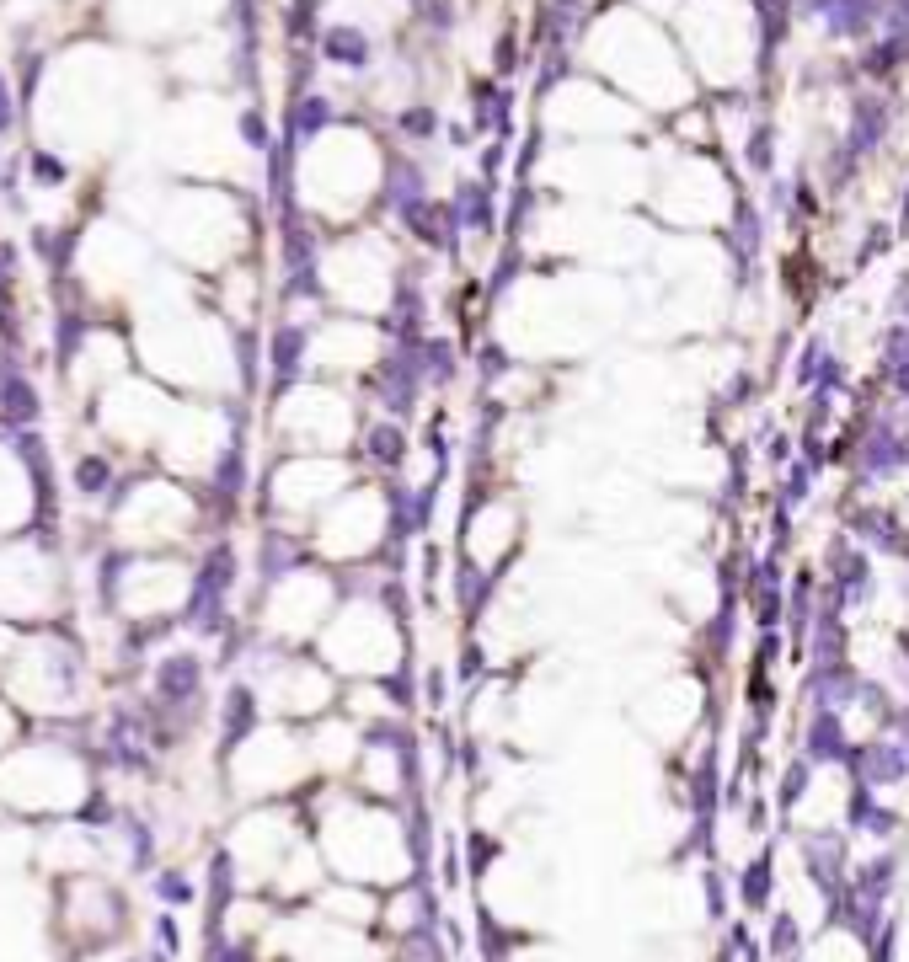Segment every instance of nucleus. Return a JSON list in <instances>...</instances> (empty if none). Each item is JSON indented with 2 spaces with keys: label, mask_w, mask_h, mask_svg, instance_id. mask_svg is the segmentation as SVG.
I'll use <instances>...</instances> for the list:
<instances>
[{
  "label": "nucleus",
  "mask_w": 909,
  "mask_h": 962,
  "mask_svg": "<svg viewBox=\"0 0 909 962\" xmlns=\"http://www.w3.org/2000/svg\"><path fill=\"white\" fill-rule=\"evenodd\" d=\"M0 412H6L11 423H33V417H38V391L17 375V369L0 375Z\"/></svg>",
  "instance_id": "f257e3e1"
},
{
  "label": "nucleus",
  "mask_w": 909,
  "mask_h": 962,
  "mask_svg": "<svg viewBox=\"0 0 909 962\" xmlns=\"http://www.w3.org/2000/svg\"><path fill=\"white\" fill-rule=\"evenodd\" d=\"M75 487H81V492H102V487H107V465H102V460H81Z\"/></svg>",
  "instance_id": "f03ea898"
},
{
  "label": "nucleus",
  "mask_w": 909,
  "mask_h": 962,
  "mask_svg": "<svg viewBox=\"0 0 909 962\" xmlns=\"http://www.w3.org/2000/svg\"><path fill=\"white\" fill-rule=\"evenodd\" d=\"M359 49H364V43L353 38V33H337V38H332V54H337V59H364Z\"/></svg>",
  "instance_id": "7ed1b4c3"
},
{
  "label": "nucleus",
  "mask_w": 909,
  "mask_h": 962,
  "mask_svg": "<svg viewBox=\"0 0 909 962\" xmlns=\"http://www.w3.org/2000/svg\"><path fill=\"white\" fill-rule=\"evenodd\" d=\"M38 172L49 177V182H59V177H65V172H59V161H49V155H38Z\"/></svg>",
  "instance_id": "20e7f679"
},
{
  "label": "nucleus",
  "mask_w": 909,
  "mask_h": 962,
  "mask_svg": "<svg viewBox=\"0 0 909 962\" xmlns=\"http://www.w3.org/2000/svg\"><path fill=\"white\" fill-rule=\"evenodd\" d=\"M11 129V102H6V81H0V134Z\"/></svg>",
  "instance_id": "39448f33"
}]
</instances>
